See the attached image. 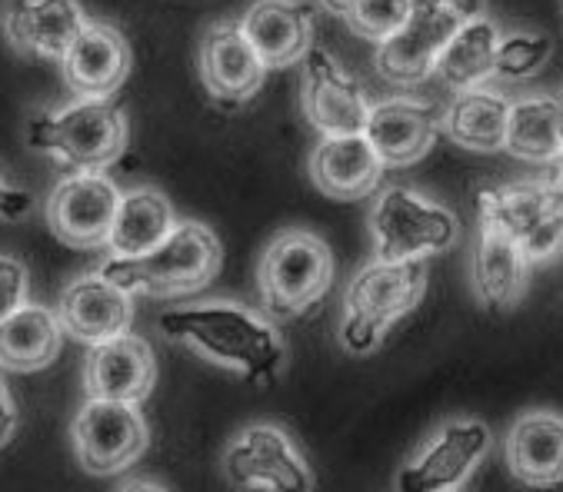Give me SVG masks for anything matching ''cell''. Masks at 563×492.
I'll return each instance as SVG.
<instances>
[{"mask_svg": "<svg viewBox=\"0 0 563 492\" xmlns=\"http://www.w3.org/2000/svg\"><path fill=\"white\" fill-rule=\"evenodd\" d=\"M300 107L323 137L364 134V123L371 113L364 87L323 47H310V54L303 57Z\"/></svg>", "mask_w": 563, "mask_h": 492, "instance_id": "11", "label": "cell"}, {"mask_svg": "<svg viewBox=\"0 0 563 492\" xmlns=\"http://www.w3.org/2000/svg\"><path fill=\"white\" fill-rule=\"evenodd\" d=\"M481 223L517 243L527 264H547L563 250V160L550 164L540 180L481 190Z\"/></svg>", "mask_w": 563, "mask_h": 492, "instance_id": "4", "label": "cell"}, {"mask_svg": "<svg viewBox=\"0 0 563 492\" xmlns=\"http://www.w3.org/2000/svg\"><path fill=\"white\" fill-rule=\"evenodd\" d=\"M507 116L510 100L497 87H474L461 90L440 113V131L464 150L474 154H497L507 141Z\"/></svg>", "mask_w": 563, "mask_h": 492, "instance_id": "24", "label": "cell"}, {"mask_svg": "<svg viewBox=\"0 0 563 492\" xmlns=\"http://www.w3.org/2000/svg\"><path fill=\"white\" fill-rule=\"evenodd\" d=\"M223 472L238 489L313 492V476L294 439L274 423L247 426L223 452Z\"/></svg>", "mask_w": 563, "mask_h": 492, "instance_id": "9", "label": "cell"}, {"mask_svg": "<svg viewBox=\"0 0 563 492\" xmlns=\"http://www.w3.org/2000/svg\"><path fill=\"white\" fill-rule=\"evenodd\" d=\"M507 469L530 489L563 482V416L553 410H527L514 420L504 443Z\"/></svg>", "mask_w": 563, "mask_h": 492, "instance_id": "21", "label": "cell"}, {"mask_svg": "<svg viewBox=\"0 0 563 492\" xmlns=\"http://www.w3.org/2000/svg\"><path fill=\"white\" fill-rule=\"evenodd\" d=\"M494 433L474 416L443 423L397 472V492H457L487 459Z\"/></svg>", "mask_w": 563, "mask_h": 492, "instance_id": "8", "label": "cell"}, {"mask_svg": "<svg viewBox=\"0 0 563 492\" xmlns=\"http://www.w3.org/2000/svg\"><path fill=\"white\" fill-rule=\"evenodd\" d=\"M161 329L174 343L190 346L254 383H271L287 356V346L271 320L241 303H197L161 313Z\"/></svg>", "mask_w": 563, "mask_h": 492, "instance_id": "1", "label": "cell"}, {"mask_svg": "<svg viewBox=\"0 0 563 492\" xmlns=\"http://www.w3.org/2000/svg\"><path fill=\"white\" fill-rule=\"evenodd\" d=\"M27 137L70 174H103L128 150V113L114 100H70L37 113Z\"/></svg>", "mask_w": 563, "mask_h": 492, "instance_id": "3", "label": "cell"}, {"mask_svg": "<svg viewBox=\"0 0 563 492\" xmlns=\"http://www.w3.org/2000/svg\"><path fill=\"white\" fill-rule=\"evenodd\" d=\"M118 203L121 187L107 174H70L47 200V223L67 246L97 250V246H107Z\"/></svg>", "mask_w": 563, "mask_h": 492, "instance_id": "12", "label": "cell"}, {"mask_svg": "<svg viewBox=\"0 0 563 492\" xmlns=\"http://www.w3.org/2000/svg\"><path fill=\"white\" fill-rule=\"evenodd\" d=\"M151 429L137 406L87 400L74 416V452L87 472L110 476L134 466L147 449Z\"/></svg>", "mask_w": 563, "mask_h": 492, "instance_id": "10", "label": "cell"}, {"mask_svg": "<svg viewBox=\"0 0 563 492\" xmlns=\"http://www.w3.org/2000/svg\"><path fill=\"white\" fill-rule=\"evenodd\" d=\"M427 293V260H371L354 273L344 293L341 343L347 353H374L387 329L417 310Z\"/></svg>", "mask_w": 563, "mask_h": 492, "instance_id": "5", "label": "cell"}, {"mask_svg": "<svg viewBox=\"0 0 563 492\" xmlns=\"http://www.w3.org/2000/svg\"><path fill=\"white\" fill-rule=\"evenodd\" d=\"M14 429H18V410H14V400H11L4 380H0V446L11 443Z\"/></svg>", "mask_w": 563, "mask_h": 492, "instance_id": "34", "label": "cell"}, {"mask_svg": "<svg viewBox=\"0 0 563 492\" xmlns=\"http://www.w3.org/2000/svg\"><path fill=\"white\" fill-rule=\"evenodd\" d=\"M118 492H167V489H164V485H157V482H147V479H134V482L121 485Z\"/></svg>", "mask_w": 563, "mask_h": 492, "instance_id": "36", "label": "cell"}, {"mask_svg": "<svg viewBox=\"0 0 563 492\" xmlns=\"http://www.w3.org/2000/svg\"><path fill=\"white\" fill-rule=\"evenodd\" d=\"M31 206H34V197L21 187H11L4 174H0V220H21L31 213Z\"/></svg>", "mask_w": 563, "mask_h": 492, "instance_id": "32", "label": "cell"}, {"mask_svg": "<svg viewBox=\"0 0 563 492\" xmlns=\"http://www.w3.org/2000/svg\"><path fill=\"white\" fill-rule=\"evenodd\" d=\"M413 8H443L450 14H457L464 24L474 18H484V0H410Z\"/></svg>", "mask_w": 563, "mask_h": 492, "instance_id": "33", "label": "cell"}, {"mask_svg": "<svg viewBox=\"0 0 563 492\" xmlns=\"http://www.w3.org/2000/svg\"><path fill=\"white\" fill-rule=\"evenodd\" d=\"M371 233L377 260L407 264L450 250L461 236V220L410 187H387L371 206Z\"/></svg>", "mask_w": 563, "mask_h": 492, "instance_id": "6", "label": "cell"}, {"mask_svg": "<svg viewBox=\"0 0 563 492\" xmlns=\"http://www.w3.org/2000/svg\"><path fill=\"white\" fill-rule=\"evenodd\" d=\"M440 134V113L430 103L410 97H390L371 103L364 137L384 167H410L423 160Z\"/></svg>", "mask_w": 563, "mask_h": 492, "instance_id": "17", "label": "cell"}, {"mask_svg": "<svg viewBox=\"0 0 563 492\" xmlns=\"http://www.w3.org/2000/svg\"><path fill=\"white\" fill-rule=\"evenodd\" d=\"M471 280H474V293L487 310H514L530 283V264L527 257L517 250V243L507 239L500 230L481 223V236H477V250H474V264H471Z\"/></svg>", "mask_w": 563, "mask_h": 492, "instance_id": "23", "label": "cell"}, {"mask_svg": "<svg viewBox=\"0 0 563 492\" xmlns=\"http://www.w3.org/2000/svg\"><path fill=\"white\" fill-rule=\"evenodd\" d=\"M257 283L271 316H297L310 310L333 283L330 246L307 230L280 233L261 257Z\"/></svg>", "mask_w": 563, "mask_h": 492, "instance_id": "7", "label": "cell"}, {"mask_svg": "<svg viewBox=\"0 0 563 492\" xmlns=\"http://www.w3.org/2000/svg\"><path fill=\"white\" fill-rule=\"evenodd\" d=\"M177 226L174 203L157 187H137L121 193L107 246L118 260H137Z\"/></svg>", "mask_w": 563, "mask_h": 492, "instance_id": "25", "label": "cell"}, {"mask_svg": "<svg viewBox=\"0 0 563 492\" xmlns=\"http://www.w3.org/2000/svg\"><path fill=\"white\" fill-rule=\"evenodd\" d=\"M384 164L364 134L323 137L310 154V177L320 193L333 200H364L384 180Z\"/></svg>", "mask_w": 563, "mask_h": 492, "instance_id": "22", "label": "cell"}, {"mask_svg": "<svg viewBox=\"0 0 563 492\" xmlns=\"http://www.w3.org/2000/svg\"><path fill=\"white\" fill-rule=\"evenodd\" d=\"M550 54H553V41L547 34H533V31L500 34L497 54H494V77H500V80H527L537 70H543Z\"/></svg>", "mask_w": 563, "mask_h": 492, "instance_id": "29", "label": "cell"}, {"mask_svg": "<svg viewBox=\"0 0 563 492\" xmlns=\"http://www.w3.org/2000/svg\"><path fill=\"white\" fill-rule=\"evenodd\" d=\"M464 21L443 8H413L407 24L377 44L374 64L384 80L397 87H417L427 77H433V67L440 60V51L446 41L457 34Z\"/></svg>", "mask_w": 563, "mask_h": 492, "instance_id": "14", "label": "cell"}, {"mask_svg": "<svg viewBox=\"0 0 563 492\" xmlns=\"http://www.w3.org/2000/svg\"><path fill=\"white\" fill-rule=\"evenodd\" d=\"M131 44L128 37L103 21H87L70 51L64 54V80L77 100H110L131 74Z\"/></svg>", "mask_w": 563, "mask_h": 492, "instance_id": "15", "label": "cell"}, {"mask_svg": "<svg viewBox=\"0 0 563 492\" xmlns=\"http://www.w3.org/2000/svg\"><path fill=\"white\" fill-rule=\"evenodd\" d=\"M154 380H157L154 349L141 336L124 333L110 343L90 346V353H87L84 383H87L90 400L137 406L141 400L151 396Z\"/></svg>", "mask_w": 563, "mask_h": 492, "instance_id": "19", "label": "cell"}, {"mask_svg": "<svg viewBox=\"0 0 563 492\" xmlns=\"http://www.w3.org/2000/svg\"><path fill=\"white\" fill-rule=\"evenodd\" d=\"M223 254L220 239L210 226L184 220L177 223L151 254L137 260L110 257L100 264V277L121 287L124 293L144 297H184L203 290L220 273Z\"/></svg>", "mask_w": 563, "mask_h": 492, "instance_id": "2", "label": "cell"}, {"mask_svg": "<svg viewBox=\"0 0 563 492\" xmlns=\"http://www.w3.org/2000/svg\"><path fill=\"white\" fill-rule=\"evenodd\" d=\"M197 67L207 93L223 107L247 103L264 87L267 77V67L244 37L241 21H217L203 31Z\"/></svg>", "mask_w": 563, "mask_h": 492, "instance_id": "13", "label": "cell"}, {"mask_svg": "<svg viewBox=\"0 0 563 492\" xmlns=\"http://www.w3.org/2000/svg\"><path fill=\"white\" fill-rule=\"evenodd\" d=\"M238 21L267 70L294 67L313 47V11L303 0H254Z\"/></svg>", "mask_w": 563, "mask_h": 492, "instance_id": "20", "label": "cell"}, {"mask_svg": "<svg viewBox=\"0 0 563 492\" xmlns=\"http://www.w3.org/2000/svg\"><path fill=\"white\" fill-rule=\"evenodd\" d=\"M134 320V297L103 280L100 273H87L74 280L57 303V323L67 336L100 346L118 339L131 329Z\"/></svg>", "mask_w": 563, "mask_h": 492, "instance_id": "18", "label": "cell"}, {"mask_svg": "<svg viewBox=\"0 0 563 492\" xmlns=\"http://www.w3.org/2000/svg\"><path fill=\"white\" fill-rule=\"evenodd\" d=\"M87 21L80 0H8L0 14L8 44L24 57L44 60H64Z\"/></svg>", "mask_w": 563, "mask_h": 492, "instance_id": "16", "label": "cell"}, {"mask_svg": "<svg viewBox=\"0 0 563 492\" xmlns=\"http://www.w3.org/2000/svg\"><path fill=\"white\" fill-rule=\"evenodd\" d=\"M60 343L64 329L57 323V313L24 303L0 323V366L14 369V373H34V369H44L57 359Z\"/></svg>", "mask_w": 563, "mask_h": 492, "instance_id": "27", "label": "cell"}, {"mask_svg": "<svg viewBox=\"0 0 563 492\" xmlns=\"http://www.w3.org/2000/svg\"><path fill=\"white\" fill-rule=\"evenodd\" d=\"M27 267L18 257H0V323L27 303Z\"/></svg>", "mask_w": 563, "mask_h": 492, "instance_id": "31", "label": "cell"}, {"mask_svg": "<svg viewBox=\"0 0 563 492\" xmlns=\"http://www.w3.org/2000/svg\"><path fill=\"white\" fill-rule=\"evenodd\" d=\"M497 41H500V31H497V24L487 14L461 24L457 34L450 37L446 47L440 51V60H437L433 74L454 93L474 90V87H487L494 80Z\"/></svg>", "mask_w": 563, "mask_h": 492, "instance_id": "28", "label": "cell"}, {"mask_svg": "<svg viewBox=\"0 0 563 492\" xmlns=\"http://www.w3.org/2000/svg\"><path fill=\"white\" fill-rule=\"evenodd\" d=\"M504 150L530 164L563 160V97L510 100Z\"/></svg>", "mask_w": 563, "mask_h": 492, "instance_id": "26", "label": "cell"}, {"mask_svg": "<svg viewBox=\"0 0 563 492\" xmlns=\"http://www.w3.org/2000/svg\"><path fill=\"white\" fill-rule=\"evenodd\" d=\"M410 11H413L410 0H357L354 11L347 14V24L354 34L380 44L407 24Z\"/></svg>", "mask_w": 563, "mask_h": 492, "instance_id": "30", "label": "cell"}, {"mask_svg": "<svg viewBox=\"0 0 563 492\" xmlns=\"http://www.w3.org/2000/svg\"><path fill=\"white\" fill-rule=\"evenodd\" d=\"M320 4H323L330 14H341V18H347V14L354 11L357 0H320Z\"/></svg>", "mask_w": 563, "mask_h": 492, "instance_id": "35", "label": "cell"}]
</instances>
